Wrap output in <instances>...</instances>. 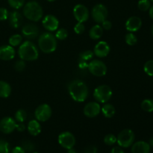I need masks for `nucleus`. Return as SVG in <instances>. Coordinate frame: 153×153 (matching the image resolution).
I'll return each instance as SVG.
<instances>
[{
	"instance_id": "9d476101",
	"label": "nucleus",
	"mask_w": 153,
	"mask_h": 153,
	"mask_svg": "<svg viewBox=\"0 0 153 153\" xmlns=\"http://www.w3.org/2000/svg\"><path fill=\"white\" fill-rule=\"evenodd\" d=\"M58 143L64 149H70L76 144V137L70 131H64L58 136Z\"/></svg>"
},
{
	"instance_id": "c9c22d12",
	"label": "nucleus",
	"mask_w": 153,
	"mask_h": 153,
	"mask_svg": "<svg viewBox=\"0 0 153 153\" xmlns=\"http://www.w3.org/2000/svg\"><path fill=\"white\" fill-rule=\"evenodd\" d=\"M9 143L4 140H0V153H9Z\"/></svg>"
},
{
	"instance_id": "dca6fc26",
	"label": "nucleus",
	"mask_w": 153,
	"mask_h": 153,
	"mask_svg": "<svg viewBox=\"0 0 153 153\" xmlns=\"http://www.w3.org/2000/svg\"><path fill=\"white\" fill-rule=\"evenodd\" d=\"M110 46L108 43L105 41H100L94 47V53L98 58H105L110 52Z\"/></svg>"
},
{
	"instance_id": "a18cd8bd",
	"label": "nucleus",
	"mask_w": 153,
	"mask_h": 153,
	"mask_svg": "<svg viewBox=\"0 0 153 153\" xmlns=\"http://www.w3.org/2000/svg\"><path fill=\"white\" fill-rule=\"evenodd\" d=\"M16 128L18 131H20L21 132V131H23L25 129V126L22 123H19V124H17V125H16Z\"/></svg>"
},
{
	"instance_id": "ddd939ff",
	"label": "nucleus",
	"mask_w": 153,
	"mask_h": 153,
	"mask_svg": "<svg viewBox=\"0 0 153 153\" xmlns=\"http://www.w3.org/2000/svg\"><path fill=\"white\" fill-rule=\"evenodd\" d=\"M100 111H101V108L100 104L96 102L88 103L84 108V114L85 116L89 118L96 117L100 114Z\"/></svg>"
},
{
	"instance_id": "2f4dec72",
	"label": "nucleus",
	"mask_w": 153,
	"mask_h": 153,
	"mask_svg": "<svg viewBox=\"0 0 153 153\" xmlns=\"http://www.w3.org/2000/svg\"><path fill=\"white\" fill-rule=\"evenodd\" d=\"M7 1L9 5L16 10L21 8L25 3V0H7Z\"/></svg>"
},
{
	"instance_id": "09e8293b",
	"label": "nucleus",
	"mask_w": 153,
	"mask_h": 153,
	"mask_svg": "<svg viewBox=\"0 0 153 153\" xmlns=\"http://www.w3.org/2000/svg\"><path fill=\"white\" fill-rule=\"evenodd\" d=\"M149 144L150 145V146H153V137H152V138H151L150 140H149Z\"/></svg>"
},
{
	"instance_id": "1a4fd4ad",
	"label": "nucleus",
	"mask_w": 153,
	"mask_h": 153,
	"mask_svg": "<svg viewBox=\"0 0 153 153\" xmlns=\"http://www.w3.org/2000/svg\"><path fill=\"white\" fill-rule=\"evenodd\" d=\"M93 19L97 23H102L104 20H105L108 16L107 7L102 4H97L93 7L92 12Z\"/></svg>"
},
{
	"instance_id": "5701e85b",
	"label": "nucleus",
	"mask_w": 153,
	"mask_h": 153,
	"mask_svg": "<svg viewBox=\"0 0 153 153\" xmlns=\"http://www.w3.org/2000/svg\"><path fill=\"white\" fill-rule=\"evenodd\" d=\"M11 93V88L7 82L0 81V97L7 98Z\"/></svg>"
},
{
	"instance_id": "3c124183",
	"label": "nucleus",
	"mask_w": 153,
	"mask_h": 153,
	"mask_svg": "<svg viewBox=\"0 0 153 153\" xmlns=\"http://www.w3.org/2000/svg\"><path fill=\"white\" fill-rule=\"evenodd\" d=\"M48 1H49V2H52V1H55V0H47Z\"/></svg>"
},
{
	"instance_id": "4468645a",
	"label": "nucleus",
	"mask_w": 153,
	"mask_h": 153,
	"mask_svg": "<svg viewBox=\"0 0 153 153\" xmlns=\"http://www.w3.org/2000/svg\"><path fill=\"white\" fill-rule=\"evenodd\" d=\"M42 24L44 28L49 31H56L59 26V21L56 16L53 15H46L42 21Z\"/></svg>"
},
{
	"instance_id": "423d86ee",
	"label": "nucleus",
	"mask_w": 153,
	"mask_h": 153,
	"mask_svg": "<svg viewBox=\"0 0 153 153\" xmlns=\"http://www.w3.org/2000/svg\"><path fill=\"white\" fill-rule=\"evenodd\" d=\"M134 133L131 129H124L120 132L117 137V143L120 147L128 148L133 144L134 141Z\"/></svg>"
},
{
	"instance_id": "4c0bfd02",
	"label": "nucleus",
	"mask_w": 153,
	"mask_h": 153,
	"mask_svg": "<svg viewBox=\"0 0 153 153\" xmlns=\"http://www.w3.org/2000/svg\"><path fill=\"white\" fill-rule=\"evenodd\" d=\"M73 29H74L75 33H76L77 34H82L85 30V25L83 24V22H78L74 26Z\"/></svg>"
},
{
	"instance_id": "49530a36",
	"label": "nucleus",
	"mask_w": 153,
	"mask_h": 153,
	"mask_svg": "<svg viewBox=\"0 0 153 153\" xmlns=\"http://www.w3.org/2000/svg\"><path fill=\"white\" fill-rule=\"evenodd\" d=\"M149 16H150L151 19H153V5L151 6V7H149Z\"/></svg>"
},
{
	"instance_id": "39448f33",
	"label": "nucleus",
	"mask_w": 153,
	"mask_h": 153,
	"mask_svg": "<svg viewBox=\"0 0 153 153\" xmlns=\"http://www.w3.org/2000/svg\"><path fill=\"white\" fill-rule=\"evenodd\" d=\"M111 88L106 85H100L94 92V97L98 102L105 103L111 100L112 97Z\"/></svg>"
},
{
	"instance_id": "6e6552de",
	"label": "nucleus",
	"mask_w": 153,
	"mask_h": 153,
	"mask_svg": "<svg viewBox=\"0 0 153 153\" xmlns=\"http://www.w3.org/2000/svg\"><path fill=\"white\" fill-rule=\"evenodd\" d=\"M52 108L48 104H42L36 108L34 116L36 120L40 122H46L52 116Z\"/></svg>"
},
{
	"instance_id": "37998d69",
	"label": "nucleus",
	"mask_w": 153,
	"mask_h": 153,
	"mask_svg": "<svg viewBox=\"0 0 153 153\" xmlns=\"http://www.w3.org/2000/svg\"><path fill=\"white\" fill-rule=\"evenodd\" d=\"M11 153H25L22 146H16L12 149Z\"/></svg>"
},
{
	"instance_id": "f8f14e48",
	"label": "nucleus",
	"mask_w": 153,
	"mask_h": 153,
	"mask_svg": "<svg viewBox=\"0 0 153 153\" xmlns=\"http://www.w3.org/2000/svg\"><path fill=\"white\" fill-rule=\"evenodd\" d=\"M16 125L15 120L10 117H6L0 121V131L4 134H10L16 129Z\"/></svg>"
},
{
	"instance_id": "864d4df0",
	"label": "nucleus",
	"mask_w": 153,
	"mask_h": 153,
	"mask_svg": "<svg viewBox=\"0 0 153 153\" xmlns=\"http://www.w3.org/2000/svg\"><path fill=\"white\" fill-rule=\"evenodd\" d=\"M150 1H152V2H153V0H149Z\"/></svg>"
},
{
	"instance_id": "a211bd4d",
	"label": "nucleus",
	"mask_w": 153,
	"mask_h": 153,
	"mask_svg": "<svg viewBox=\"0 0 153 153\" xmlns=\"http://www.w3.org/2000/svg\"><path fill=\"white\" fill-rule=\"evenodd\" d=\"M16 52L13 46L4 45L0 46V59L2 61H10L14 58Z\"/></svg>"
},
{
	"instance_id": "7ed1b4c3",
	"label": "nucleus",
	"mask_w": 153,
	"mask_h": 153,
	"mask_svg": "<svg viewBox=\"0 0 153 153\" xmlns=\"http://www.w3.org/2000/svg\"><path fill=\"white\" fill-rule=\"evenodd\" d=\"M43 14V8L37 1H30L24 5L23 15L29 20L38 22Z\"/></svg>"
},
{
	"instance_id": "e433bc0d",
	"label": "nucleus",
	"mask_w": 153,
	"mask_h": 153,
	"mask_svg": "<svg viewBox=\"0 0 153 153\" xmlns=\"http://www.w3.org/2000/svg\"><path fill=\"white\" fill-rule=\"evenodd\" d=\"M15 70L17 72H22L25 68V62L23 60H19L15 63Z\"/></svg>"
},
{
	"instance_id": "b1692460",
	"label": "nucleus",
	"mask_w": 153,
	"mask_h": 153,
	"mask_svg": "<svg viewBox=\"0 0 153 153\" xmlns=\"http://www.w3.org/2000/svg\"><path fill=\"white\" fill-rule=\"evenodd\" d=\"M101 111L105 117L111 118L114 116L116 111H115V108L112 105L106 104L102 106V108H101Z\"/></svg>"
},
{
	"instance_id": "473e14b6",
	"label": "nucleus",
	"mask_w": 153,
	"mask_h": 153,
	"mask_svg": "<svg viewBox=\"0 0 153 153\" xmlns=\"http://www.w3.org/2000/svg\"><path fill=\"white\" fill-rule=\"evenodd\" d=\"M55 37H56L57 40H64L68 36V32H67V30L65 28H60L57 31L56 34H55Z\"/></svg>"
},
{
	"instance_id": "f3484780",
	"label": "nucleus",
	"mask_w": 153,
	"mask_h": 153,
	"mask_svg": "<svg viewBox=\"0 0 153 153\" xmlns=\"http://www.w3.org/2000/svg\"><path fill=\"white\" fill-rule=\"evenodd\" d=\"M142 26V20L138 16H131L126 22V28L130 32H135Z\"/></svg>"
},
{
	"instance_id": "a19ab883",
	"label": "nucleus",
	"mask_w": 153,
	"mask_h": 153,
	"mask_svg": "<svg viewBox=\"0 0 153 153\" xmlns=\"http://www.w3.org/2000/svg\"><path fill=\"white\" fill-rule=\"evenodd\" d=\"M85 153H97V148L96 146L91 145L86 147L85 149Z\"/></svg>"
},
{
	"instance_id": "f704fd0d",
	"label": "nucleus",
	"mask_w": 153,
	"mask_h": 153,
	"mask_svg": "<svg viewBox=\"0 0 153 153\" xmlns=\"http://www.w3.org/2000/svg\"><path fill=\"white\" fill-rule=\"evenodd\" d=\"M94 53L91 50H87L85 52H82L80 54V59L84 60L85 61H88L90 60H91L94 57Z\"/></svg>"
},
{
	"instance_id": "a878e982",
	"label": "nucleus",
	"mask_w": 153,
	"mask_h": 153,
	"mask_svg": "<svg viewBox=\"0 0 153 153\" xmlns=\"http://www.w3.org/2000/svg\"><path fill=\"white\" fill-rule=\"evenodd\" d=\"M22 37L20 34H13L11 37L9 38V44L10 46H17L22 43Z\"/></svg>"
},
{
	"instance_id": "c03bdc74",
	"label": "nucleus",
	"mask_w": 153,
	"mask_h": 153,
	"mask_svg": "<svg viewBox=\"0 0 153 153\" xmlns=\"http://www.w3.org/2000/svg\"><path fill=\"white\" fill-rule=\"evenodd\" d=\"M111 153H125V152H124V151L120 147H119V146H115V147H114L113 149H111Z\"/></svg>"
},
{
	"instance_id": "cd10ccee",
	"label": "nucleus",
	"mask_w": 153,
	"mask_h": 153,
	"mask_svg": "<svg viewBox=\"0 0 153 153\" xmlns=\"http://www.w3.org/2000/svg\"><path fill=\"white\" fill-rule=\"evenodd\" d=\"M143 70L146 75L153 77V60H149L145 63L143 66Z\"/></svg>"
},
{
	"instance_id": "c85d7f7f",
	"label": "nucleus",
	"mask_w": 153,
	"mask_h": 153,
	"mask_svg": "<svg viewBox=\"0 0 153 153\" xmlns=\"http://www.w3.org/2000/svg\"><path fill=\"white\" fill-rule=\"evenodd\" d=\"M22 147L25 150V153L26 152H31L35 149V146L34 143L30 140H23L22 142Z\"/></svg>"
},
{
	"instance_id": "bb28decb",
	"label": "nucleus",
	"mask_w": 153,
	"mask_h": 153,
	"mask_svg": "<svg viewBox=\"0 0 153 153\" xmlns=\"http://www.w3.org/2000/svg\"><path fill=\"white\" fill-rule=\"evenodd\" d=\"M27 113L23 109H19L15 114V120L18 123H23L24 121L26 120Z\"/></svg>"
},
{
	"instance_id": "7c9ffc66",
	"label": "nucleus",
	"mask_w": 153,
	"mask_h": 153,
	"mask_svg": "<svg viewBox=\"0 0 153 153\" xmlns=\"http://www.w3.org/2000/svg\"><path fill=\"white\" fill-rule=\"evenodd\" d=\"M137 7L142 11L149 10V7H151L150 1L149 0H140L137 3Z\"/></svg>"
},
{
	"instance_id": "c756f323",
	"label": "nucleus",
	"mask_w": 153,
	"mask_h": 153,
	"mask_svg": "<svg viewBox=\"0 0 153 153\" xmlns=\"http://www.w3.org/2000/svg\"><path fill=\"white\" fill-rule=\"evenodd\" d=\"M125 40L126 43L128 45H129V46H134V45H135L137 43V38L132 32H130L126 35Z\"/></svg>"
},
{
	"instance_id": "0eeeda50",
	"label": "nucleus",
	"mask_w": 153,
	"mask_h": 153,
	"mask_svg": "<svg viewBox=\"0 0 153 153\" xmlns=\"http://www.w3.org/2000/svg\"><path fill=\"white\" fill-rule=\"evenodd\" d=\"M88 68L91 74L98 77L104 76L107 73V67L105 63L100 60L95 59L91 61L88 64Z\"/></svg>"
},
{
	"instance_id": "aec40b11",
	"label": "nucleus",
	"mask_w": 153,
	"mask_h": 153,
	"mask_svg": "<svg viewBox=\"0 0 153 153\" xmlns=\"http://www.w3.org/2000/svg\"><path fill=\"white\" fill-rule=\"evenodd\" d=\"M132 153H149L150 145L145 141H137L131 145Z\"/></svg>"
},
{
	"instance_id": "6ab92c4d",
	"label": "nucleus",
	"mask_w": 153,
	"mask_h": 153,
	"mask_svg": "<svg viewBox=\"0 0 153 153\" xmlns=\"http://www.w3.org/2000/svg\"><path fill=\"white\" fill-rule=\"evenodd\" d=\"M9 24L10 27L13 28H18L22 25V16L19 12L17 10H13L11 11L8 15Z\"/></svg>"
},
{
	"instance_id": "393cba45",
	"label": "nucleus",
	"mask_w": 153,
	"mask_h": 153,
	"mask_svg": "<svg viewBox=\"0 0 153 153\" xmlns=\"http://www.w3.org/2000/svg\"><path fill=\"white\" fill-rule=\"evenodd\" d=\"M142 110L146 112H153V100L151 99H146V100H143L140 105Z\"/></svg>"
},
{
	"instance_id": "f257e3e1",
	"label": "nucleus",
	"mask_w": 153,
	"mask_h": 153,
	"mask_svg": "<svg viewBox=\"0 0 153 153\" xmlns=\"http://www.w3.org/2000/svg\"><path fill=\"white\" fill-rule=\"evenodd\" d=\"M68 91L74 101L82 102L88 97V88L86 84L81 80H74L69 85Z\"/></svg>"
},
{
	"instance_id": "58836bf2",
	"label": "nucleus",
	"mask_w": 153,
	"mask_h": 153,
	"mask_svg": "<svg viewBox=\"0 0 153 153\" xmlns=\"http://www.w3.org/2000/svg\"><path fill=\"white\" fill-rule=\"evenodd\" d=\"M9 13L4 7H0V21H4L8 18Z\"/></svg>"
},
{
	"instance_id": "de8ad7c7",
	"label": "nucleus",
	"mask_w": 153,
	"mask_h": 153,
	"mask_svg": "<svg viewBox=\"0 0 153 153\" xmlns=\"http://www.w3.org/2000/svg\"><path fill=\"white\" fill-rule=\"evenodd\" d=\"M67 153H77V152H76V151L73 148H71V149H67Z\"/></svg>"
},
{
	"instance_id": "603ef678",
	"label": "nucleus",
	"mask_w": 153,
	"mask_h": 153,
	"mask_svg": "<svg viewBox=\"0 0 153 153\" xmlns=\"http://www.w3.org/2000/svg\"><path fill=\"white\" fill-rule=\"evenodd\" d=\"M32 153H38V152H33Z\"/></svg>"
},
{
	"instance_id": "ea45409f",
	"label": "nucleus",
	"mask_w": 153,
	"mask_h": 153,
	"mask_svg": "<svg viewBox=\"0 0 153 153\" xmlns=\"http://www.w3.org/2000/svg\"><path fill=\"white\" fill-rule=\"evenodd\" d=\"M102 27L105 30H110L112 27V23L111 21L105 19L102 22Z\"/></svg>"
},
{
	"instance_id": "8fccbe9b",
	"label": "nucleus",
	"mask_w": 153,
	"mask_h": 153,
	"mask_svg": "<svg viewBox=\"0 0 153 153\" xmlns=\"http://www.w3.org/2000/svg\"><path fill=\"white\" fill-rule=\"evenodd\" d=\"M151 32H152V34L153 35V24L152 25V28H151Z\"/></svg>"
},
{
	"instance_id": "f03ea898",
	"label": "nucleus",
	"mask_w": 153,
	"mask_h": 153,
	"mask_svg": "<svg viewBox=\"0 0 153 153\" xmlns=\"http://www.w3.org/2000/svg\"><path fill=\"white\" fill-rule=\"evenodd\" d=\"M18 55L21 60L32 61L38 58L39 52L37 46L32 42L26 40L23 42L19 47Z\"/></svg>"
},
{
	"instance_id": "412c9836",
	"label": "nucleus",
	"mask_w": 153,
	"mask_h": 153,
	"mask_svg": "<svg viewBox=\"0 0 153 153\" xmlns=\"http://www.w3.org/2000/svg\"><path fill=\"white\" fill-rule=\"evenodd\" d=\"M28 131L29 134L32 136H37L41 132V126L39 123V121L32 120L29 121L28 124Z\"/></svg>"
},
{
	"instance_id": "79ce46f5",
	"label": "nucleus",
	"mask_w": 153,
	"mask_h": 153,
	"mask_svg": "<svg viewBox=\"0 0 153 153\" xmlns=\"http://www.w3.org/2000/svg\"><path fill=\"white\" fill-rule=\"evenodd\" d=\"M79 68L83 69V70L85 68H88V61H84V60L80 59L79 60Z\"/></svg>"
},
{
	"instance_id": "20e7f679",
	"label": "nucleus",
	"mask_w": 153,
	"mask_h": 153,
	"mask_svg": "<svg viewBox=\"0 0 153 153\" xmlns=\"http://www.w3.org/2000/svg\"><path fill=\"white\" fill-rule=\"evenodd\" d=\"M38 46L40 50L44 53H52L56 50V37L51 33H43L39 37Z\"/></svg>"
},
{
	"instance_id": "9b49d317",
	"label": "nucleus",
	"mask_w": 153,
	"mask_h": 153,
	"mask_svg": "<svg viewBox=\"0 0 153 153\" xmlns=\"http://www.w3.org/2000/svg\"><path fill=\"white\" fill-rule=\"evenodd\" d=\"M73 15L78 22H85L89 18V11L84 4H76L73 8Z\"/></svg>"
},
{
	"instance_id": "4be33fe9",
	"label": "nucleus",
	"mask_w": 153,
	"mask_h": 153,
	"mask_svg": "<svg viewBox=\"0 0 153 153\" xmlns=\"http://www.w3.org/2000/svg\"><path fill=\"white\" fill-rule=\"evenodd\" d=\"M103 28L101 25H95L90 29L89 36L92 40H99L102 36Z\"/></svg>"
},
{
	"instance_id": "72a5a7b5",
	"label": "nucleus",
	"mask_w": 153,
	"mask_h": 153,
	"mask_svg": "<svg viewBox=\"0 0 153 153\" xmlns=\"http://www.w3.org/2000/svg\"><path fill=\"white\" fill-rule=\"evenodd\" d=\"M104 143L108 146H111L117 143V137L112 134H108L104 137Z\"/></svg>"
},
{
	"instance_id": "2eb2a0df",
	"label": "nucleus",
	"mask_w": 153,
	"mask_h": 153,
	"mask_svg": "<svg viewBox=\"0 0 153 153\" xmlns=\"http://www.w3.org/2000/svg\"><path fill=\"white\" fill-rule=\"evenodd\" d=\"M22 34L25 38L32 40L36 38L39 34L38 27L33 23H28L24 25L22 28Z\"/></svg>"
}]
</instances>
